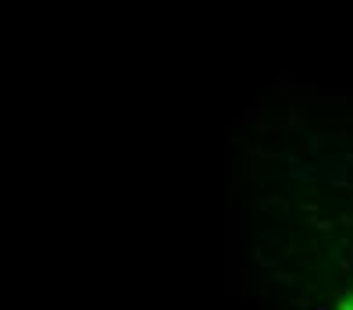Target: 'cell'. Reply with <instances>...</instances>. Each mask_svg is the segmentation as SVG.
Wrapping results in <instances>:
<instances>
[{"label": "cell", "instance_id": "cell-1", "mask_svg": "<svg viewBox=\"0 0 353 310\" xmlns=\"http://www.w3.org/2000/svg\"><path fill=\"white\" fill-rule=\"evenodd\" d=\"M343 310H353V293L346 296V303H343Z\"/></svg>", "mask_w": 353, "mask_h": 310}]
</instances>
